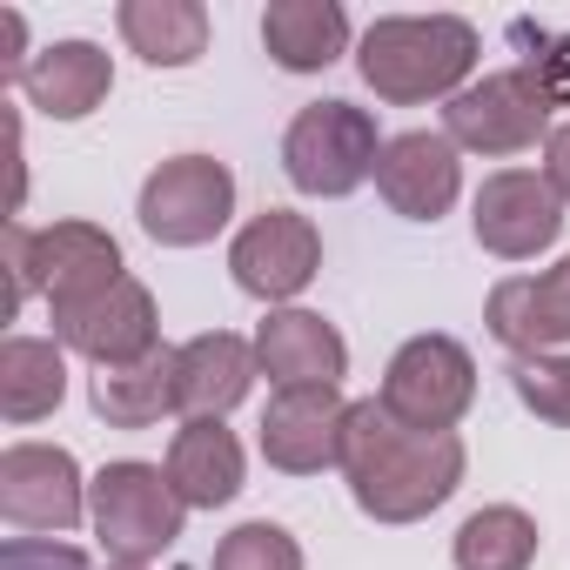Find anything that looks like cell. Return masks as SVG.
I'll list each match as a JSON object with an SVG mask.
<instances>
[{"label": "cell", "mask_w": 570, "mask_h": 570, "mask_svg": "<svg viewBox=\"0 0 570 570\" xmlns=\"http://www.w3.org/2000/svg\"><path fill=\"white\" fill-rule=\"evenodd\" d=\"M121 275H128L121 248L95 222H55V228L8 222V316H21V303L35 289L48 296V309H61V303L101 296Z\"/></svg>", "instance_id": "3957f363"}, {"label": "cell", "mask_w": 570, "mask_h": 570, "mask_svg": "<svg viewBox=\"0 0 570 570\" xmlns=\"http://www.w3.org/2000/svg\"><path fill=\"white\" fill-rule=\"evenodd\" d=\"M510 390H517V403L537 416V423H557V430H570V356H517L510 363Z\"/></svg>", "instance_id": "484cf974"}, {"label": "cell", "mask_w": 570, "mask_h": 570, "mask_svg": "<svg viewBox=\"0 0 570 570\" xmlns=\"http://www.w3.org/2000/svg\"><path fill=\"white\" fill-rule=\"evenodd\" d=\"M323 268V235L296 208H262L235 242H228V275L255 303H289L303 296Z\"/></svg>", "instance_id": "9c48e42d"}, {"label": "cell", "mask_w": 570, "mask_h": 570, "mask_svg": "<svg viewBox=\"0 0 570 570\" xmlns=\"http://www.w3.org/2000/svg\"><path fill=\"white\" fill-rule=\"evenodd\" d=\"M537 563V523L517 503H483L456 530V570H530Z\"/></svg>", "instance_id": "cb8c5ba5"}, {"label": "cell", "mask_w": 570, "mask_h": 570, "mask_svg": "<svg viewBox=\"0 0 570 570\" xmlns=\"http://www.w3.org/2000/svg\"><path fill=\"white\" fill-rule=\"evenodd\" d=\"M88 403H95V416H101L108 430H148V423H161L168 410H181V356L161 343V350H148L141 363L95 370Z\"/></svg>", "instance_id": "d6986e66"}, {"label": "cell", "mask_w": 570, "mask_h": 570, "mask_svg": "<svg viewBox=\"0 0 570 570\" xmlns=\"http://www.w3.org/2000/svg\"><path fill=\"white\" fill-rule=\"evenodd\" d=\"M383 161V135L376 115L356 101H309L289 135H282V175L316 202H343L356 195Z\"/></svg>", "instance_id": "5b68a950"}, {"label": "cell", "mask_w": 570, "mask_h": 570, "mask_svg": "<svg viewBox=\"0 0 570 570\" xmlns=\"http://www.w3.org/2000/svg\"><path fill=\"white\" fill-rule=\"evenodd\" d=\"M121 41L148 68H195L208 55V8L202 0H121Z\"/></svg>", "instance_id": "7402d4cb"}, {"label": "cell", "mask_w": 570, "mask_h": 570, "mask_svg": "<svg viewBox=\"0 0 570 570\" xmlns=\"http://www.w3.org/2000/svg\"><path fill=\"white\" fill-rule=\"evenodd\" d=\"M135 215L148 228V242H161V248H202L235 215V175L215 155H175V161H161L141 181Z\"/></svg>", "instance_id": "52a82bcc"}, {"label": "cell", "mask_w": 570, "mask_h": 570, "mask_svg": "<svg viewBox=\"0 0 570 570\" xmlns=\"http://www.w3.org/2000/svg\"><path fill=\"white\" fill-rule=\"evenodd\" d=\"M108 88H115V61H108V48H95V41H55V48H41L35 68L21 75L28 108H41L48 121H88V115L108 101Z\"/></svg>", "instance_id": "e0dca14e"}, {"label": "cell", "mask_w": 570, "mask_h": 570, "mask_svg": "<svg viewBox=\"0 0 570 570\" xmlns=\"http://www.w3.org/2000/svg\"><path fill=\"white\" fill-rule=\"evenodd\" d=\"M376 195H383L403 222H436V215H450V202L463 195L456 141H450V135H430V128L390 135V141H383V161H376Z\"/></svg>", "instance_id": "5bb4252c"}, {"label": "cell", "mask_w": 570, "mask_h": 570, "mask_svg": "<svg viewBox=\"0 0 570 570\" xmlns=\"http://www.w3.org/2000/svg\"><path fill=\"white\" fill-rule=\"evenodd\" d=\"M175 356H181V416L188 423H222L248 396V383L262 376L255 343H242L235 330H208V336L181 343Z\"/></svg>", "instance_id": "ac0fdd59"}, {"label": "cell", "mask_w": 570, "mask_h": 570, "mask_svg": "<svg viewBox=\"0 0 570 570\" xmlns=\"http://www.w3.org/2000/svg\"><path fill=\"white\" fill-rule=\"evenodd\" d=\"M476 242L497 255V262H530L543 255L557 235H563V202L543 175L530 168H497L483 188H476V215H470Z\"/></svg>", "instance_id": "7c38bea8"}, {"label": "cell", "mask_w": 570, "mask_h": 570, "mask_svg": "<svg viewBox=\"0 0 570 570\" xmlns=\"http://www.w3.org/2000/svg\"><path fill=\"white\" fill-rule=\"evenodd\" d=\"M483 323L510 356H550L557 343H570V255L543 275H503Z\"/></svg>", "instance_id": "2e32d148"}, {"label": "cell", "mask_w": 570, "mask_h": 570, "mask_svg": "<svg viewBox=\"0 0 570 570\" xmlns=\"http://www.w3.org/2000/svg\"><path fill=\"white\" fill-rule=\"evenodd\" d=\"M376 403L410 430H456L476 403V363L456 336H410L390 356Z\"/></svg>", "instance_id": "8992f818"}, {"label": "cell", "mask_w": 570, "mask_h": 570, "mask_svg": "<svg viewBox=\"0 0 570 570\" xmlns=\"http://www.w3.org/2000/svg\"><path fill=\"white\" fill-rule=\"evenodd\" d=\"M88 517H95V537H101V550L115 563H141L148 570L161 550H175V537L188 523V503L175 497L161 463L121 456V463H108L88 483Z\"/></svg>", "instance_id": "277c9868"}, {"label": "cell", "mask_w": 570, "mask_h": 570, "mask_svg": "<svg viewBox=\"0 0 570 570\" xmlns=\"http://www.w3.org/2000/svg\"><path fill=\"white\" fill-rule=\"evenodd\" d=\"M48 316H55V343L75 350V356H88L95 370H121V363H141L148 350H161V336H155V296L141 289L135 275L108 282L101 296L61 303Z\"/></svg>", "instance_id": "8fae6325"}, {"label": "cell", "mask_w": 570, "mask_h": 570, "mask_svg": "<svg viewBox=\"0 0 570 570\" xmlns=\"http://www.w3.org/2000/svg\"><path fill=\"white\" fill-rule=\"evenodd\" d=\"M543 181L557 188V202H570V121L550 128V141H543Z\"/></svg>", "instance_id": "f546056e"}, {"label": "cell", "mask_w": 570, "mask_h": 570, "mask_svg": "<svg viewBox=\"0 0 570 570\" xmlns=\"http://www.w3.org/2000/svg\"><path fill=\"white\" fill-rule=\"evenodd\" d=\"M108 570H141V563H108Z\"/></svg>", "instance_id": "4dcf8cb0"}, {"label": "cell", "mask_w": 570, "mask_h": 570, "mask_svg": "<svg viewBox=\"0 0 570 570\" xmlns=\"http://www.w3.org/2000/svg\"><path fill=\"white\" fill-rule=\"evenodd\" d=\"M517 41L530 48L523 55V75L537 81V95L550 108H570V35H537L530 21H517Z\"/></svg>", "instance_id": "4316f807"}, {"label": "cell", "mask_w": 570, "mask_h": 570, "mask_svg": "<svg viewBox=\"0 0 570 570\" xmlns=\"http://www.w3.org/2000/svg\"><path fill=\"white\" fill-rule=\"evenodd\" d=\"M255 370L275 390H336L350 376V343L316 309H275L255 330Z\"/></svg>", "instance_id": "9a60e30c"}, {"label": "cell", "mask_w": 570, "mask_h": 570, "mask_svg": "<svg viewBox=\"0 0 570 570\" xmlns=\"http://www.w3.org/2000/svg\"><path fill=\"white\" fill-rule=\"evenodd\" d=\"M168 483L188 510H222L242 497V443L222 423H181L168 443Z\"/></svg>", "instance_id": "44dd1931"}, {"label": "cell", "mask_w": 570, "mask_h": 570, "mask_svg": "<svg viewBox=\"0 0 570 570\" xmlns=\"http://www.w3.org/2000/svg\"><path fill=\"white\" fill-rule=\"evenodd\" d=\"M476 55L483 41L463 14H383L356 48V75L376 101L416 108V101H456L476 75Z\"/></svg>", "instance_id": "7a4b0ae2"}, {"label": "cell", "mask_w": 570, "mask_h": 570, "mask_svg": "<svg viewBox=\"0 0 570 570\" xmlns=\"http://www.w3.org/2000/svg\"><path fill=\"white\" fill-rule=\"evenodd\" d=\"M21 48H28V21L14 8H0V81L8 88H21V75L35 68V55H21Z\"/></svg>", "instance_id": "f1b7e54d"}, {"label": "cell", "mask_w": 570, "mask_h": 570, "mask_svg": "<svg viewBox=\"0 0 570 570\" xmlns=\"http://www.w3.org/2000/svg\"><path fill=\"white\" fill-rule=\"evenodd\" d=\"M208 570H303V543L282 530V523L255 517V523H235L215 543V563Z\"/></svg>", "instance_id": "d4e9b609"}, {"label": "cell", "mask_w": 570, "mask_h": 570, "mask_svg": "<svg viewBox=\"0 0 570 570\" xmlns=\"http://www.w3.org/2000/svg\"><path fill=\"white\" fill-rule=\"evenodd\" d=\"M0 517L28 537L75 530L88 517V483L81 463L61 443H8L0 450Z\"/></svg>", "instance_id": "30bf717a"}, {"label": "cell", "mask_w": 570, "mask_h": 570, "mask_svg": "<svg viewBox=\"0 0 570 570\" xmlns=\"http://www.w3.org/2000/svg\"><path fill=\"white\" fill-rule=\"evenodd\" d=\"M0 570H88V550L55 543V537H8L0 543Z\"/></svg>", "instance_id": "83f0119b"}, {"label": "cell", "mask_w": 570, "mask_h": 570, "mask_svg": "<svg viewBox=\"0 0 570 570\" xmlns=\"http://www.w3.org/2000/svg\"><path fill=\"white\" fill-rule=\"evenodd\" d=\"M68 396V350L48 336H8L0 343V416L41 423Z\"/></svg>", "instance_id": "603a6c76"}, {"label": "cell", "mask_w": 570, "mask_h": 570, "mask_svg": "<svg viewBox=\"0 0 570 570\" xmlns=\"http://www.w3.org/2000/svg\"><path fill=\"white\" fill-rule=\"evenodd\" d=\"M443 135L470 155H523L550 141V101L537 95L523 68H497L470 81L456 101H443Z\"/></svg>", "instance_id": "ba28073f"}, {"label": "cell", "mask_w": 570, "mask_h": 570, "mask_svg": "<svg viewBox=\"0 0 570 570\" xmlns=\"http://www.w3.org/2000/svg\"><path fill=\"white\" fill-rule=\"evenodd\" d=\"M262 48L289 75H323L350 48V14L336 0H268L262 8Z\"/></svg>", "instance_id": "ffe728a7"}, {"label": "cell", "mask_w": 570, "mask_h": 570, "mask_svg": "<svg viewBox=\"0 0 570 570\" xmlns=\"http://www.w3.org/2000/svg\"><path fill=\"white\" fill-rule=\"evenodd\" d=\"M343 476L363 517L376 523H423L463 483V436L456 430H410L376 396L350 403L343 423Z\"/></svg>", "instance_id": "6da1fadb"}, {"label": "cell", "mask_w": 570, "mask_h": 570, "mask_svg": "<svg viewBox=\"0 0 570 570\" xmlns=\"http://www.w3.org/2000/svg\"><path fill=\"white\" fill-rule=\"evenodd\" d=\"M343 423L350 403L336 390H275L262 410V456L282 476L343 470Z\"/></svg>", "instance_id": "4fadbf2b"}]
</instances>
